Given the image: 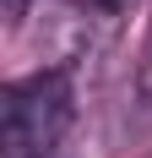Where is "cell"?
<instances>
[{"mask_svg": "<svg viewBox=\"0 0 152 158\" xmlns=\"http://www.w3.org/2000/svg\"><path fill=\"white\" fill-rule=\"evenodd\" d=\"M103 6H109V11H120V6H130V0H103Z\"/></svg>", "mask_w": 152, "mask_h": 158, "instance_id": "5b68a950", "label": "cell"}, {"mask_svg": "<svg viewBox=\"0 0 152 158\" xmlns=\"http://www.w3.org/2000/svg\"><path fill=\"white\" fill-rule=\"evenodd\" d=\"M141 87H147V98H152V49H147V65H141Z\"/></svg>", "mask_w": 152, "mask_h": 158, "instance_id": "277c9868", "label": "cell"}, {"mask_svg": "<svg viewBox=\"0 0 152 158\" xmlns=\"http://www.w3.org/2000/svg\"><path fill=\"white\" fill-rule=\"evenodd\" d=\"M71 82L60 71H44V77H27L6 87L0 98V142L6 147H27L38 158H60L65 136H71Z\"/></svg>", "mask_w": 152, "mask_h": 158, "instance_id": "6da1fadb", "label": "cell"}, {"mask_svg": "<svg viewBox=\"0 0 152 158\" xmlns=\"http://www.w3.org/2000/svg\"><path fill=\"white\" fill-rule=\"evenodd\" d=\"M0 158H38V153H27V147H6V142H0Z\"/></svg>", "mask_w": 152, "mask_h": 158, "instance_id": "3957f363", "label": "cell"}, {"mask_svg": "<svg viewBox=\"0 0 152 158\" xmlns=\"http://www.w3.org/2000/svg\"><path fill=\"white\" fill-rule=\"evenodd\" d=\"M22 11H27V0H0V16L6 22H22Z\"/></svg>", "mask_w": 152, "mask_h": 158, "instance_id": "7a4b0ae2", "label": "cell"}]
</instances>
